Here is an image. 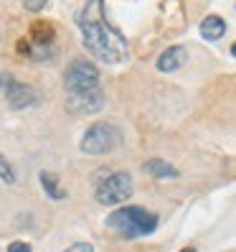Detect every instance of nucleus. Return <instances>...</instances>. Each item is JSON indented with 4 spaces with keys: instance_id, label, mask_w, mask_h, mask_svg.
Returning a JSON list of instances; mask_svg holds the SVG:
<instances>
[{
    "instance_id": "obj_7",
    "label": "nucleus",
    "mask_w": 236,
    "mask_h": 252,
    "mask_svg": "<svg viewBox=\"0 0 236 252\" xmlns=\"http://www.w3.org/2000/svg\"><path fill=\"white\" fill-rule=\"evenodd\" d=\"M5 99H8V105H10L13 110H26V107H33L36 102H38V90H36L33 84L16 82Z\"/></svg>"
},
{
    "instance_id": "obj_19",
    "label": "nucleus",
    "mask_w": 236,
    "mask_h": 252,
    "mask_svg": "<svg viewBox=\"0 0 236 252\" xmlns=\"http://www.w3.org/2000/svg\"><path fill=\"white\" fill-rule=\"evenodd\" d=\"M231 54H234V59H236V43H234V46H231Z\"/></svg>"
},
{
    "instance_id": "obj_5",
    "label": "nucleus",
    "mask_w": 236,
    "mask_h": 252,
    "mask_svg": "<svg viewBox=\"0 0 236 252\" xmlns=\"http://www.w3.org/2000/svg\"><path fill=\"white\" fill-rule=\"evenodd\" d=\"M64 87L69 94H81V92H92L99 90V69L86 62V59H77L71 62L69 69L64 71Z\"/></svg>"
},
{
    "instance_id": "obj_6",
    "label": "nucleus",
    "mask_w": 236,
    "mask_h": 252,
    "mask_svg": "<svg viewBox=\"0 0 236 252\" xmlns=\"http://www.w3.org/2000/svg\"><path fill=\"white\" fill-rule=\"evenodd\" d=\"M105 107V92L92 90V92H81V94H69L66 99V110L71 115H97Z\"/></svg>"
},
{
    "instance_id": "obj_10",
    "label": "nucleus",
    "mask_w": 236,
    "mask_h": 252,
    "mask_svg": "<svg viewBox=\"0 0 236 252\" xmlns=\"http://www.w3.org/2000/svg\"><path fill=\"white\" fill-rule=\"evenodd\" d=\"M198 31L206 41H218V38H224L226 33V21L221 18V16H206L198 26Z\"/></svg>"
},
{
    "instance_id": "obj_12",
    "label": "nucleus",
    "mask_w": 236,
    "mask_h": 252,
    "mask_svg": "<svg viewBox=\"0 0 236 252\" xmlns=\"http://www.w3.org/2000/svg\"><path fill=\"white\" fill-rule=\"evenodd\" d=\"M31 33H33V41H38V46L41 43H51L53 41V26L51 23H36L31 28Z\"/></svg>"
},
{
    "instance_id": "obj_17",
    "label": "nucleus",
    "mask_w": 236,
    "mask_h": 252,
    "mask_svg": "<svg viewBox=\"0 0 236 252\" xmlns=\"http://www.w3.org/2000/svg\"><path fill=\"white\" fill-rule=\"evenodd\" d=\"M8 252H31V245H28V242H10Z\"/></svg>"
},
{
    "instance_id": "obj_15",
    "label": "nucleus",
    "mask_w": 236,
    "mask_h": 252,
    "mask_svg": "<svg viewBox=\"0 0 236 252\" xmlns=\"http://www.w3.org/2000/svg\"><path fill=\"white\" fill-rule=\"evenodd\" d=\"M46 3H49V0H23L26 10H31V13H41L43 8H46Z\"/></svg>"
},
{
    "instance_id": "obj_1",
    "label": "nucleus",
    "mask_w": 236,
    "mask_h": 252,
    "mask_svg": "<svg viewBox=\"0 0 236 252\" xmlns=\"http://www.w3.org/2000/svg\"><path fill=\"white\" fill-rule=\"evenodd\" d=\"M77 23L86 51L99 62L122 64L127 59V41L114 26H109L105 16V0H86L81 13H77Z\"/></svg>"
},
{
    "instance_id": "obj_4",
    "label": "nucleus",
    "mask_w": 236,
    "mask_h": 252,
    "mask_svg": "<svg viewBox=\"0 0 236 252\" xmlns=\"http://www.w3.org/2000/svg\"><path fill=\"white\" fill-rule=\"evenodd\" d=\"M120 143H122L120 127L112 125V123L99 120V123H94L89 130L84 132L79 148H81V153H86V156H105V153H112Z\"/></svg>"
},
{
    "instance_id": "obj_9",
    "label": "nucleus",
    "mask_w": 236,
    "mask_h": 252,
    "mask_svg": "<svg viewBox=\"0 0 236 252\" xmlns=\"http://www.w3.org/2000/svg\"><path fill=\"white\" fill-rule=\"evenodd\" d=\"M142 171L147 173V176H153V179H178V168L175 166H170L168 160H163V158H150V160H145L142 163Z\"/></svg>"
},
{
    "instance_id": "obj_8",
    "label": "nucleus",
    "mask_w": 236,
    "mask_h": 252,
    "mask_svg": "<svg viewBox=\"0 0 236 252\" xmlns=\"http://www.w3.org/2000/svg\"><path fill=\"white\" fill-rule=\"evenodd\" d=\"M183 64H185V49H183V46H170V49H165L163 54H160V59H157V71L170 74V71H175V69H181Z\"/></svg>"
},
{
    "instance_id": "obj_13",
    "label": "nucleus",
    "mask_w": 236,
    "mask_h": 252,
    "mask_svg": "<svg viewBox=\"0 0 236 252\" xmlns=\"http://www.w3.org/2000/svg\"><path fill=\"white\" fill-rule=\"evenodd\" d=\"M0 181L5 184H16V171H13V166L8 163V158L0 153Z\"/></svg>"
},
{
    "instance_id": "obj_14",
    "label": "nucleus",
    "mask_w": 236,
    "mask_h": 252,
    "mask_svg": "<svg viewBox=\"0 0 236 252\" xmlns=\"http://www.w3.org/2000/svg\"><path fill=\"white\" fill-rule=\"evenodd\" d=\"M18 79L13 77L10 71H0V97H8V92L13 90V84H16Z\"/></svg>"
},
{
    "instance_id": "obj_18",
    "label": "nucleus",
    "mask_w": 236,
    "mask_h": 252,
    "mask_svg": "<svg viewBox=\"0 0 236 252\" xmlns=\"http://www.w3.org/2000/svg\"><path fill=\"white\" fill-rule=\"evenodd\" d=\"M181 252H196L193 247H185V250H181Z\"/></svg>"
},
{
    "instance_id": "obj_2",
    "label": "nucleus",
    "mask_w": 236,
    "mask_h": 252,
    "mask_svg": "<svg viewBox=\"0 0 236 252\" xmlns=\"http://www.w3.org/2000/svg\"><path fill=\"white\" fill-rule=\"evenodd\" d=\"M107 227L122 240H137V237L153 234L157 229V214L142 209V206H120L107 217Z\"/></svg>"
},
{
    "instance_id": "obj_11",
    "label": "nucleus",
    "mask_w": 236,
    "mask_h": 252,
    "mask_svg": "<svg viewBox=\"0 0 236 252\" xmlns=\"http://www.w3.org/2000/svg\"><path fill=\"white\" fill-rule=\"evenodd\" d=\"M41 184H43V191L49 194V199H64V191L58 189V176H53L51 171L41 173Z\"/></svg>"
},
{
    "instance_id": "obj_3",
    "label": "nucleus",
    "mask_w": 236,
    "mask_h": 252,
    "mask_svg": "<svg viewBox=\"0 0 236 252\" xmlns=\"http://www.w3.org/2000/svg\"><path fill=\"white\" fill-rule=\"evenodd\" d=\"M132 176L127 171H105L94 186V199L105 206H117L132 196Z\"/></svg>"
},
{
    "instance_id": "obj_16",
    "label": "nucleus",
    "mask_w": 236,
    "mask_h": 252,
    "mask_svg": "<svg viewBox=\"0 0 236 252\" xmlns=\"http://www.w3.org/2000/svg\"><path fill=\"white\" fill-rule=\"evenodd\" d=\"M64 252H94V247H92L89 242H77V245H71V247H66Z\"/></svg>"
}]
</instances>
